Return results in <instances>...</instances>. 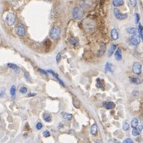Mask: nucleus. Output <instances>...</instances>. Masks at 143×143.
<instances>
[{
    "mask_svg": "<svg viewBox=\"0 0 143 143\" xmlns=\"http://www.w3.org/2000/svg\"><path fill=\"white\" fill-rule=\"evenodd\" d=\"M83 15H84V11H83V8H81V7H75L72 9V16L75 20H80V19H81Z\"/></svg>",
    "mask_w": 143,
    "mask_h": 143,
    "instance_id": "1",
    "label": "nucleus"
},
{
    "mask_svg": "<svg viewBox=\"0 0 143 143\" xmlns=\"http://www.w3.org/2000/svg\"><path fill=\"white\" fill-rule=\"evenodd\" d=\"M60 35V29L58 26H54L50 31V37L53 40L58 39Z\"/></svg>",
    "mask_w": 143,
    "mask_h": 143,
    "instance_id": "2",
    "label": "nucleus"
},
{
    "mask_svg": "<svg viewBox=\"0 0 143 143\" xmlns=\"http://www.w3.org/2000/svg\"><path fill=\"white\" fill-rule=\"evenodd\" d=\"M16 33L17 35H19L20 37H25L26 35V29H25V25L22 24H18L16 26Z\"/></svg>",
    "mask_w": 143,
    "mask_h": 143,
    "instance_id": "3",
    "label": "nucleus"
},
{
    "mask_svg": "<svg viewBox=\"0 0 143 143\" xmlns=\"http://www.w3.org/2000/svg\"><path fill=\"white\" fill-rule=\"evenodd\" d=\"M80 7L83 9H89L93 7V1L92 0H81L80 1Z\"/></svg>",
    "mask_w": 143,
    "mask_h": 143,
    "instance_id": "4",
    "label": "nucleus"
},
{
    "mask_svg": "<svg viewBox=\"0 0 143 143\" xmlns=\"http://www.w3.org/2000/svg\"><path fill=\"white\" fill-rule=\"evenodd\" d=\"M16 20V15L14 13H12V12L8 13L7 15V16H6V21H7V23L10 25V26H12V25L15 24Z\"/></svg>",
    "mask_w": 143,
    "mask_h": 143,
    "instance_id": "5",
    "label": "nucleus"
},
{
    "mask_svg": "<svg viewBox=\"0 0 143 143\" xmlns=\"http://www.w3.org/2000/svg\"><path fill=\"white\" fill-rule=\"evenodd\" d=\"M142 65L140 62H135L133 64V72L136 75H139L142 72Z\"/></svg>",
    "mask_w": 143,
    "mask_h": 143,
    "instance_id": "6",
    "label": "nucleus"
},
{
    "mask_svg": "<svg viewBox=\"0 0 143 143\" xmlns=\"http://www.w3.org/2000/svg\"><path fill=\"white\" fill-rule=\"evenodd\" d=\"M114 15L115 16H116V18L117 20H125V19L128 17V15L127 14H123L121 13L120 12H119V9H114Z\"/></svg>",
    "mask_w": 143,
    "mask_h": 143,
    "instance_id": "7",
    "label": "nucleus"
},
{
    "mask_svg": "<svg viewBox=\"0 0 143 143\" xmlns=\"http://www.w3.org/2000/svg\"><path fill=\"white\" fill-rule=\"evenodd\" d=\"M84 25H85V29L88 31H92L93 30V29H94V24H93L92 21H89V20H85Z\"/></svg>",
    "mask_w": 143,
    "mask_h": 143,
    "instance_id": "8",
    "label": "nucleus"
},
{
    "mask_svg": "<svg viewBox=\"0 0 143 143\" xmlns=\"http://www.w3.org/2000/svg\"><path fill=\"white\" fill-rule=\"evenodd\" d=\"M140 42H141L140 37H137V35H133L130 37V42H131V44L133 45V46H137V45L140 43Z\"/></svg>",
    "mask_w": 143,
    "mask_h": 143,
    "instance_id": "9",
    "label": "nucleus"
},
{
    "mask_svg": "<svg viewBox=\"0 0 143 143\" xmlns=\"http://www.w3.org/2000/svg\"><path fill=\"white\" fill-rule=\"evenodd\" d=\"M111 37H112V40L116 41V40L118 39L119 37V33L117 31L116 29H112V31H111Z\"/></svg>",
    "mask_w": 143,
    "mask_h": 143,
    "instance_id": "10",
    "label": "nucleus"
},
{
    "mask_svg": "<svg viewBox=\"0 0 143 143\" xmlns=\"http://www.w3.org/2000/svg\"><path fill=\"white\" fill-rule=\"evenodd\" d=\"M130 82L134 85H139L142 83V80L138 76H131L130 77Z\"/></svg>",
    "mask_w": 143,
    "mask_h": 143,
    "instance_id": "11",
    "label": "nucleus"
},
{
    "mask_svg": "<svg viewBox=\"0 0 143 143\" xmlns=\"http://www.w3.org/2000/svg\"><path fill=\"white\" fill-rule=\"evenodd\" d=\"M115 106H116V105H115V103L113 102H103V106L107 110L113 109V108L115 107Z\"/></svg>",
    "mask_w": 143,
    "mask_h": 143,
    "instance_id": "12",
    "label": "nucleus"
},
{
    "mask_svg": "<svg viewBox=\"0 0 143 143\" xmlns=\"http://www.w3.org/2000/svg\"><path fill=\"white\" fill-rule=\"evenodd\" d=\"M127 32L129 34H132V35H137L139 32H138V29H137L136 28H128L127 29Z\"/></svg>",
    "mask_w": 143,
    "mask_h": 143,
    "instance_id": "13",
    "label": "nucleus"
},
{
    "mask_svg": "<svg viewBox=\"0 0 143 143\" xmlns=\"http://www.w3.org/2000/svg\"><path fill=\"white\" fill-rule=\"evenodd\" d=\"M7 67L10 68H12V69H13L14 71L16 72V73H18V72H20V68H19L17 65L14 64V63H7Z\"/></svg>",
    "mask_w": 143,
    "mask_h": 143,
    "instance_id": "14",
    "label": "nucleus"
},
{
    "mask_svg": "<svg viewBox=\"0 0 143 143\" xmlns=\"http://www.w3.org/2000/svg\"><path fill=\"white\" fill-rule=\"evenodd\" d=\"M115 57H116V60H121L122 59V55H121V49L118 48L117 50L115 53Z\"/></svg>",
    "mask_w": 143,
    "mask_h": 143,
    "instance_id": "15",
    "label": "nucleus"
},
{
    "mask_svg": "<svg viewBox=\"0 0 143 143\" xmlns=\"http://www.w3.org/2000/svg\"><path fill=\"white\" fill-rule=\"evenodd\" d=\"M61 115H62V117H63L64 119H66V120H71V119H72V115L69 114V113L62 112Z\"/></svg>",
    "mask_w": 143,
    "mask_h": 143,
    "instance_id": "16",
    "label": "nucleus"
},
{
    "mask_svg": "<svg viewBox=\"0 0 143 143\" xmlns=\"http://www.w3.org/2000/svg\"><path fill=\"white\" fill-rule=\"evenodd\" d=\"M90 133L92 134V135H96V134L98 133V126L96 124H93L91 126L90 128Z\"/></svg>",
    "mask_w": 143,
    "mask_h": 143,
    "instance_id": "17",
    "label": "nucleus"
},
{
    "mask_svg": "<svg viewBox=\"0 0 143 143\" xmlns=\"http://www.w3.org/2000/svg\"><path fill=\"white\" fill-rule=\"evenodd\" d=\"M105 72H112V64L109 62L106 63L105 64Z\"/></svg>",
    "mask_w": 143,
    "mask_h": 143,
    "instance_id": "18",
    "label": "nucleus"
},
{
    "mask_svg": "<svg viewBox=\"0 0 143 143\" xmlns=\"http://www.w3.org/2000/svg\"><path fill=\"white\" fill-rule=\"evenodd\" d=\"M112 3L115 7H120L124 4V0H113Z\"/></svg>",
    "mask_w": 143,
    "mask_h": 143,
    "instance_id": "19",
    "label": "nucleus"
},
{
    "mask_svg": "<svg viewBox=\"0 0 143 143\" xmlns=\"http://www.w3.org/2000/svg\"><path fill=\"white\" fill-rule=\"evenodd\" d=\"M68 42H69L70 44L72 45V46H76L79 42L78 39L76 37H70L69 39H68Z\"/></svg>",
    "mask_w": 143,
    "mask_h": 143,
    "instance_id": "20",
    "label": "nucleus"
},
{
    "mask_svg": "<svg viewBox=\"0 0 143 143\" xmlns=\"http://www.w3.org/2000/svg\"><path fill=\"white\" fill-rule=\"evenodd\" d=\"M116 46L115 44H112V46H111L109 50H108V56H112L113 53L115 52V50H116Z\"/></svg>",
    "mask_w": 143,
    "mask_h": 143,
    "instance_id": "21",
    "label": "nucleus"
},
{
    "mask_svg": "<svg viewBox=\"0 0 143 143\" xmlns=\"http://www.w3.org/2000/svg\"><path fill=\"white\" fill-rule=\"evenodd\" d=\"M43 119L46 122H50L52 120V118H51V116L50 114H47V113H45L43 115Z\"/></svg>",
    "mask_w": 143,
    "mask_h": 143,
    "instance_id": "22",
    "label": "nucleus"
},
{
    "mask_svg": "<svg viewBox=\"0 0 143 143\" xmlns=\"http://www.w3.org/2000/svg\"><path fill=\"white\" fill-rule=\"evenodd\" d=\"M10 94L12 97V99H15V97H16V86H15V85H12V86L11 87Z\"/></svg>",
    "mask_w": 143,
    "mask_h": 143,
    "instance_id": "23",
    "label": "nucleus"
},
{
    "mask_svg": "<svg viewBox=\"0 0 143 143\" xmlns=\"http://www.w3.org/2000/svg\"><path fill=\"white\" fill-rule=\"evenodd\" d=\"M131 126L133 128H137L138 126V119L137 118H133L131 121Z\"/></svg>",
    "mask_w": 143,
    "mask_h": 143,
    "instance_id": "24",
    "label": "nucleus"
},
{
    "mask_svg": "<svg viewBox=\"0 0 143 143\" xmlns=\"http://www.w3.org/2000/svg\"><path fill=\"white\" fill-rule=\"evenodd\" d=\"M100 48H101V50H100V52H101V54H100V55H103L104 54V52L106 51V45L103 43V42H100Z\"/></svg>",
    "mask_w": 143,
    "mask_h": 143,
    "instance_id": "25",
    "label": "nucleus"
},
{
    "mask_svg": "<svg viewBox=\"0 0 143 143\" xmlns=\"http://www.w3.org/2000/svg\"><path fill=\"white\" fill-rule=\"evenodd\" d=\"M97 86L99 87V88L101 89H102V90L104 89V87H103V85H102V81L100 80V79H98V80H97Z\"/></svg>",
    "mask_w": 143,
    "mask_h": 143,
    "instance_id": "26",
    "label": "nucleus"
},
{
    "mask_svg": "<svg viewBox=\"0 0 143 143\" xmlns=\"http://www.w3.org/2000/svg\"><path fill=\"white\" fill-rule=\"evenodd\" d=\"M25 77L26 78V80L28 81L29 82H32V79H31V76L29 75V73L28 72H25Z\"/></svg>",
    "mask_w": 143,
    "mask_h": 143,
    "instance_id": "27",
    "label": "nucleus"
},
{
    "mask_svg": "<svg viewBox=\"0 0 143 143\" xmlns=\"http://www.w3.org/2000/svg\"><path fill=\"white\" fill-rule=\"evenodd\" d=\"M132 134H133V136L137 137V136H138L140 134V132L138 131V130L137 129H135V128H133V129L132 130Z\"/></svg>",
    "mask_w": 143,
    "mask_h": 143,
    "instance_id": "28",
    "label": "nucleus"
},
{
    "mask_svg": "<svg viewBox=\"0 0 143 143\" xmlns=\"http://www.w3.org/2000/svg\"><path fill=\"white\" fill-rule=\"evenodd\" d=\"M129 129V124L128 123H124L123 124V130H124V131H128V130Z\"/></svg>",
    "mask_w": 143,
    "mask_h": 143,
    "instance_id": "29",
    "label": "nucleus"
},
{
    "mask_svg": "<svg viewBox=\"0 0 143 143\" xmlns=\"http://www.w3.org/2000/svg\"><path fill=\"white\" fill-rule=\"evenodd\" d=\"M27 91H28V89H27L26 87H25V86L21 87V88L20 89V93H26Z\"/></svg>",
    "mask_w": 143,
    "mask_h": 143,
    "instance_id": "30",
    "label": "nucleus"
},
{
    "mask_svg": "<svg viewBox=\"0 0 143 143\" xmlns=\"http://www.w3.org/2000/svg\"><path fill=\"white\" fill-rule=\"evenodd\" d=\"M42 127H43V125H42V124L41 122H38L37 124V125H36V129L37 130H41L42 129Z\"/></svg>",
    "mask_w": 143,
    "mask_h": 143,
    "instance_id": "31",
    "label": "nucleus"
},
{
    "mask_svg": "<svg viewBox=\"0 0 143 143\" xmlns=\"http://www.w3.org/2000/svg\"><path fill=\"white\" fill-rule=\"evenodd\" d=\"M129 3L131 4L132 7H135L137 6V0H129Z\"/></svg>",
    "mask_w": 143,
    "mask_h": 143,
    "instance_id": "32",
    "label": "nucleus"
},
{
    "mask_svg": "<svg viewBox=\"0 0 143 143\" xmlns=\"http://www.w3.org/2000/svg\"><path fill=\"white\" fill-rule=\"evenodd\" d=\"M43 136L45 137H48L50 136V133L48 131V130H46V131L43 132Z\"/></svg>",
    "mask_w": 143,
    "mask_h": 143,
    "instance_id": "33",
    "label": "nucleus"
},
{
    "mask_svg": "<svg viewBox=\"0 0 143 143\" xmlns=\"http://www.w3.org/2000/svg\"><path fill=\"white\" fill-rule=\"evenodd\" d=\"M133 141L132 139H130V138H128V139H125L124 141V143H133Z\"/></svg>",
    "mask_w": 143,
    "mask_h": 143,
    "instance_id": "34",
    "label": "nucleus"
},
{
    "mask_svg": "<svg viewBox=\"0 0 143 143\" xmlns=\"http://www.w3.org/2000/svg\"><path fill=\"white\" fill-rule=\"evenodd\" d=\"M60 59H61V55H60V53H59V54L57 55V56H56V62H57V63H59V60H60Z\"/></svg>",
    "mask_w": 143,
    "mask_h": 143,
    "instance_id": "35",
    "label": "nucleus"
},
{
    "mask_svg": "<svg viewBox=\"0 0 143 143\" xmlns=\"http://www.w3.org/2000/svg\"><path fill=\"white\" fill-rule=\"evenodd\" d=\"M38 70H39L40 72H42V74H44V75H47V74H48L47 71H45V70H43V69H38Z\"/></svg>",
    "mask_w": 143,
    "mask_h": 143,
    "instance_id": "36",
    "label": "nucleus"
},
{
    "mask_svg": "<svg viewBox=\"0 0 143 143\" xmlns=\"http://www.w3.org/2000/svg\"><path fill=\"white\" fill-rule=\"evenodd\" d=\"M137 129L138 131L140 132V133H142V129H143V125H142H142H138V126H137Z\"/></svg>",
    "mask_w": 143,
    "mask_h": 143,
    "instance_id": "37",
    "label": "nucleus"
},
{
    "mask_svg": "<svg viewBox=\"0 0 143 143\" xmlns=\"http://www.w3.org/2000/svg\"><path fill=\"white\" fill-rule=\"evenodd\" d=\"M136 23H138L139 22V20H140V17H139V15H138L137 13H136Z\"/></svg>",
    "mask_w": 143,
    "mask_h": 143,
    "instance_id": "38",
    "label": "nucleus"
},
{
    "mask_svg": "<svg viewBox=\"0 0 143 143\" xmlns=\"http://www.w3.org/2000/svg\"><path fill=\"white\" fill-rule=\"evenodd\" d=\"M143 30V27H142V25H139V26H138V32L139 31H142Z\"/></svg>",
    "mask_w": 143,
    "mask_h": 143,
    "instance_id": "39",
    "label": "nucleus"
},
{
    "mask_svg": "<svg viewBox=\"0 0 143 143\" xmlns=\"http://www.w3.org/2000/svg\"><path fill=\"white\" fill-rule=\"evenodd\" d=\"M139 35H140V37L142 39V41H143V33H142V31H139Z\"/></svg>",
    "mask_w": 143,
    "mask_h": 143,
    "instance_id": "40",
    "label": "nucleus"
},
{
    "mask_svg": "<svg viewBox=\"0 0 143 143\" xmlns=\"http://www.w3.org/2000/svg\"><path fill=\"white\" fill-rule=\"evenodd\" d=\"M36 95V93H29V94H28V96H29V97H33V96H35Z\"/></svg>",
    "mask_w": 143,
    "mask_h": 143,
    "instance_id": "41",
    "label": "nucleus"
},
{
    "mask_svg": "<svg viewBox=\"0 0 143 143\" xmlns=\"http://www.w3.org/2000/svg\"><path fill=\"white\" fill-rule=\"evenodd\" d=\"M3 93L0 92V97H2V96H3Z\"/></svg>",
    "mask_w": 143,
    "mask_h": 143,
    "instance_id": "42",
    "label": "nucleus"
},
{
    "mask_svg": "<svg viewBox=\"0 0 143 143\" xmlns=\"http://www.w3.org/2000/svg\"><path fill=\"white\" fill-rule=\"evenodd\" d=\"M142 125H143V118L142 119Z\"/></svg>",
    "mask_w": 143,
    "mask_h": 143,
    "instance_id": "43",
    "label": "nucleus"
},
{
    "mask_svg": "<svg viewBox=\"0 0 143 143\" xmlns=\"http://www.w3.org/2000/svg\"><path fill=\"white\" fill-rule=\"evenodd\" d=\"M44 1H52V0H44Z\"/></svg>",
    "mask_w": 143,
    "mask_h": 143,
    "instance_id": "44",
    "label": "nucleus"
}]
</instances>
